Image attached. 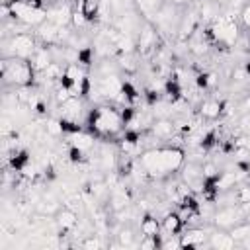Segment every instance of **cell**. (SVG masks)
Masks as SVG:
<instances>
[{"mask_svg":"<svg viewBox=\"0 0 250 250\" xmlns=\"http://www.w3.org/2000/svg\"><path fill=\"white\" fill-rule=\"evenodd\" d=\"M45 131L51 135V137H61L64 131H62V125H61V119H47L45 121Z\"/></svg>","mask_w":250,"mask_h":250,"instance_id":"cell-23","label":"cell"},{"mask_svg":"<svg viewBox=\"0 0 250 250\" xmlns=\"http://www.w3.org/2000/svg\"><path fill=\"white\" fill-rule=\"evenodd\" d=\"M234 238L230 236V232H219V230H213L209 234V242L207 246L211 248H219V250H229V248H234Z\"/></svg>","mask_w":250,"mask_h":250,"instance_id":"cell-15","label":"cell"},{"mask_svg":"<svg viewBox=\"0 0 250 250\" xmlns=\"http://www.w3.org/2000/svg\"><path fill=\"white\" fill-rule=\"evenodd\" d=\"M244 219V211L240 205H223L219 211L213 213V223L217 229H232L236 223Z\"/></svg>","mask_w":250,"mask_h":250,"instance_id":"cell-4","label":"cell"},{"mask_svg":"<svg viewBox=\"0 0 250 250\" xmlns=\"http://www.w3.org/2000/svg\"><path fill=\"white\" fill-rule=\"evenodd\" d=\"M59 111H61L62 117L80 121V119H82V102H80L76 96H72L70 100H66L64 104L59 105Z\"/></svg>","mask_w":250,"mask_h":250,"instance_id":"cell-13","label":"cell"},{"mask_svg":"<svg viewBox=\"0 0 250 250\" xmlns=\"http://www.w3.org/2000/svg\"><path fill=\"white\" fill-rule=\"evenodd\" d=\"M68 145H74V146H78V148L90 152V150L94 148V135L84 133V131L74 133V135H68Z\"/></svg>","mask_w":250,"mask_h":250,"instance_id":"cell-17","label":"cell"},{"mask_svg":"<svg viewBox=\"0 0 250 250\" xmlns=\"http://www.w3.org/2000/svg\"><path fill=\"white\" fill-rule=\"evenodd\" d=\"M223 111H225V102L215 100V98L201 100V102H199V107H197L199 117H201V119H209V121H213V119L221 117V115H223Z\"/></svg>","mask_w":250,"mask_h":250,"instance_id":"cell-9","label":"cell"},{"mask_svg":"<svg viewBox=\"0 0 250 250\" xmlns=\"http://www.w3.org/2000/svg\"><path fill=\"white\" fill-rule=\"evenodd\" d=\"M55 221L59 225V230H64V232H72L76 227H78V213L68 209V207H62L57 215H55Z\"/></svg>","mask_w":250,"mask_h":250,"instance_id":"cell-11","label":"cell"},{"mask_svg":"<svg viewBox=\"0 0 250 250\" xmlns=\"http://www.w3.org/2000/svg\"><path fill=\"white\" fill-rule=\"evenodd\" d=\"M31 64H33V68L37 70V72H43L55 59H53V53H51V47H47V45H39L37 49H35V53L31 55Z\"/></svg>","mask_w":250,"mask_h":250,"instance_id":"cell-12","label":"cell"},{"mask_svg":"<svg viewBox=\"0 0 250 250\" xmlns=\"http://www.w3.org/2000/svg\"><path fill=\"white\" fill-rule=\"evenodd\" d=\"M234 197H236V205L250 203V186H238L234 189Z\"/></svg>","mask_w":250,"mask_h":250,"instance_id":"cell-24","label":"cell"},{"mask_svg":"<svg viewBox=\"0 0 250 250\" xmlns=\"http://www.w3.org/2000/svg\"><path fill=\"white\" fill-rule=\"evenodd\" d=\"M72 6L70 2H57L51 8H47V20L57 25H68L72 18Z\"/></svg>","mask_w":250,"mask_h":250,"instance_id":"cell-7","label":"cell"},{"mask_svg":"<svg viewBox=\"0 0 250 250\" xmlns=\"http://www.w3.org/2000/svg\"><path fill=\"white\" fill-rule=\"evenodd\" d=\"M242 111H246V113H250V94L244 98V102H242Z\"/></svg>","mask_w":250,"mask_h":250,"instance_id":"cell-27","label":"cell"},{"mask_svg":"<svg viewBox=\"0 0 250 250\" xmlns=\"http://www.w3.org/2000/svg\"><path fill=\"white\" fill-rule=\"evenodd\" d=\"M100 4L102 0H82V12L88 20V23H94L100 16Z\"/></svg>","mask_w":250,"mask_h":250,"instance_id":"cell-19","label":"cell"},{"mask_svg":"<svg viewBox=\"0 0 250 250\" xmlns=\"http://www.w3.org/2000/svg\"><path fill=\"white\" fill-rule=\"evenodd\" d=\"M64 205H61V199L53 193V191H47L41 195V199L35 203V213L39 215H45V217H55Z\"/></svg>","mask_w":250,"mask_h":250,"instance_id":"cell-8","label":"cell"},{"mask_svg":"<svg viewBox=\"0 0 250 250\" xmlns=\"http://www.w3.org/2000/svg\"><path fill=\"white\" fill-rule=\"evenodd\" d=\"M162 230L166 232V234H180L182 230H184V221H182V217L176 213V211H168L164 217H162Z\"/></svg>","mask_w":250,"mask_h":250,"instance_id":"cell-14","label":"cell"},{"mask_svg":"<svg viewBox=\"0 0 250 250\" xmlns=\"http://www.w3.org/2000/svg\"><path fill=\"white\" fill-rule=\"evenodd\" d=\"M121 94L125 96V100H127V104L129 105H137L139 102H141V92L135 88V84L133 82H129V80H125V82H121Z\"/></svg>","mask_w":250,"mask_h":250,"instance_id":"cell-18","label":"cell"},{"mask_svg":"<svg viewBox=\"0 0 250 250\" xmlns=\"http://www.w3.org/2000/svg\"><path fill=\"white\" fill-rule=\"evenodd\" d=\"M117 244L119 248H129V246H135V232L131 227H121L117 230Z\"/></svg>","mask_w":250,"mask_h":250,"instance_id":"cell-20","label":"cell"},{"mask_svg":"<svg viewBox=\"0 0 250 250\" xmlns=\"http://www.w3.org/2000/svg\"><path fill=\"white\" fill-rule=\"evenodd\" d=\"M158 47V31L152 21H143L141 29L137 31V51L145 57L154 55Z\"/></svg>","mask_w":250,"mask_h":250,"instance_id":"cell-3","label":"cell"},{"mask_svg":"<svg viewBox=\"0 0 250 250\" xmlns=\"http://www.w3.org/2000/svg\"><path fill=\"white\" fill-rule=\"evenodd\" d=\"M211 230L203 229V227H188L182 230L180 234V248H199L203 244H207V238H209Z\"/></svg>","mask_w":250,"mask_h":250,"instance_id":"cell-5","label":"cell"},{"mask_svg":"<svg viewBox=\"0 0 250 250\" xmlns=\"http://www.w3.org/2000/svg\"><path fill=\"white\" fill-rule=\"evenodd\" d=\"M160 152H162V162H164V168L168 174L178 172L186 162V150L176 146V145L160 146Z\"/></svg>","mask_w":250,"mask_h":250,"instance_id":"cell-6","label":"cell"},{"mask_svg":"<svg viewBox=\"0 0 250 250\" xmlns=\"http://www.w3.org/2000/svg\"><path fill=\"white\" fill-rule=\"evenodd\" d=\"M148 131L160 139V141H172V137L178 133L176 131V125H174V119H168V117H158L154 119V123L148 127Z\"/></svg>","mask_w":250,"mask_h":250,"instance_id":"cell-10","label":"cell"},{"mask_svg":"<svg viewBox=\"0 0 250 250\" xmlns=\"http://www.w3.org/2000/svg\"><path fill=\"white\" fill-rule=\"evenodd\" d=\"M107 4H109L111 14H115V16H121V14L131 12L135 8V2L133 0H107Z\"/></svg>","mask_w":250,"mask_h":250,"instance_id":"cell-21","label":"cell"},{"mask_svg":"<svg viewBox=\"0 0 250 250\" xmlns=\"http://www.w3.org/2000/svg\"><path fill=\"white\" fill-rule=\"evenodd\" d=\"M70 25H72L74 29H82L84 25H88V20H86V16H84V12H80V10H72V18H70Z\"/></svg>","mask_w":250,"mask_h":250,"instance_id":"cell-25","label":"cell"},{"mask_svg":"<svg viewBox=\"0 0 250 250\" xmlns=\"http://www.w3.org/2000/svg\"><path fill=\"white\" fill-rule=\"evenodd\" d=\"M37 39L31 33H16L8 39H4L2 57L6 59H31V55L37 49Z\"/></svg>","mask_w":250,"mask_h":250,"instance_id":"cell-2","label":"cell"},{"mask_svg":"<svg viewBox=\"0 0 250 250\" xmlns=\"http://www.w3.org/2000/svg\"><path fill=\"white\" fill-rule=\"evenodd\" d=\"M139 227H141V232L145 236H154V234H158L162 230V225H160L158 217H154L152 213H145Z\"/></svg>","mask_w":250,"mask_h":250,"instance_id":"cell-16","label":"cell"},{"mask_svg":"<svg viewBox=\"0 0 250 250\" xmlns=\"http://www.w3.org/2000/svg\"><path fill=\"white\" fill-rule=\"evenodd\" d=\"M37 70L33 68L29 59H2V80L4 86L23 88L33 86Z\"/></svg>","mask_w":250,"mask_h":250,"instance_id":"cell-1","label":"cell"},{"mask_svg":"<svg viewBox=\"0 0 250 250\" xmlns=\"http://www.w3.org/2000/svg\"><path fill=\"white\" fill-rule=\"evenodd\" d=\"M244 70H246V74H248V78H250V59L244 62Z\"/></svg>","mask_w":250,"mask_h":250,"instance_id":"cell-28","label":"cell"},{"mask_svg":"<svg viewBox=\"0 0 250 250\" xmlns=\"http://www.w3.org/2000/svg\"><path fill=\"white\" fill-rule=\"evenodd\" d=\"M240 20H242L244 27H248V29H250V2L242 6V10H240Z\"/></svg>","mask_w":250,"mask_h":250,"instance_id":"cell-26","label":"cell"},{"mask_svg":"<svg viewBox=\"0 0 250 250\" xmlns=\"http://www.w3.org/2000/svg\"><path fill=\"white\" fill-rule=\"evenodd\" d=\"M119 68H123L125 72H135L137 70V61H135V55L133 53H127V55H119Z\"/></svg>","mask_w":250,"mask_h":250,"instance_id":"cell-22","label":"cell"}]
</instances>
